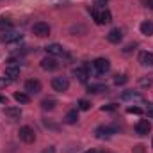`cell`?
Listing matches in <instances>:
<instances>
[{"label": "cell", "mask_w": 153, "mask_h": 153, "mask_svg": "<svg viewBox=\"0 0 153 153\" xmlns=\"http://www.w3.org/2000/svg\"><path fill=\"white\" fill-rule=\"evenodd\" d=\"M32 34L38 36V38H46L50 36V25L45 23V22H38L32 25Z\"/></svg>", "instance_id": "6da1fadb"}, {"label": "cell", "mask_w": 153, "mask_h": 153, "mask_svg": "<svg viewBox=\"0 0 153 153\" xmlns=\"http://www.w3.org/2000/svg\"><path fill=\"white\" fill-rule=\"evenodd\" d=\"M117 126L116 125H107V126H98L96 128V137L98 139H105V137H111V135H114L117 134Z\"/></svg>", "instance_id": "7a4b0ae2"}, {"label": "cell", "mask_w": 153, "mask_h": 153, "mask_svg": "<svg viewBox=\"0 0 153 153\" xmlns=\"http://www.w3.org/2000/svg\"><path fill=\"white\" fill-rule=\"evenodd\" d=\"M18 135H20V139H22L23 143H27V144H30V143L36 141V132H34L30 126H22L20 132H18Z\"/></svg>", "instance_id": "3957f363"}, {"label": "cell", "mask_w": 153, "mask_h": 153, "mask_svg": "<svg viewBox=\"0 0 153 153\" xmlns=\"http://www.w3.org/2000/svg\"><path fill=\"white\" fill-rule=\"evenodd\" d=\"M52 87H53L55 91H59V93H64V91H68V87H70V80H68L66 76H55V78L52 80Z\"/></svg>", "instance_id": "277c9868"}, {"label": "cell", "mask_w": 153, "mask_h": 153, "mask_svg": "<svg viewBox=\"0 0 153 153\" xmlns=\"http://www.w3.org/2000/svg\"><path fill=\"white\" fill-rule=\"evenodd\" d=\"M93 66H94V70H96L100 75H103V73H107V71L111 70V61L100 57V59H96V61L93 62Z\"/></svg>", "instance_id": "5b68a950"}, {"label": "cell", "mask_w": 153, "mask_h": 153, "mask_svg": "<svg viewBox=\"0 0 153 153\" xmlns=\"http://www.w3.org/2000/svg\"><path fill=\"white\" fill-rule=\"evenodd\" d=\"M25 91H27V94H38L39 91H41V82L36 80V78L27 80L25 82Z\"/></svg>", "instance_id": "8992f818"}, {"label": "cell", "mask_w": 153, "mask_h": 153, "mask_svg": "<svg viewBox=\"0 0 153 153\" xmlns=\"http://www.w3.org/2000/svg\"><path fill=\"white\" fill-rule=\"evenodd\" d=\"M135 132H137L139 135H148V134L152 132V123H150L148 119H141V121L135 125Z\"/></svg>", "instance_id": "52a82bcc"}, {"label": "cell", "mask_w": 153, "mask_h": 153, "mask_svg": "<svg viewBox=\"0 0 153 153\" xmlns=\"http://www.w3.org/2000/svg\"><path fill=\"white\" fill-rule=\"evenodd\" d=\"M41 68L46 70V71H53V70L59 68V62H57L52 55H48V57H45V59L41 61Z\"/></svg>", "instance_id": "ba28073f"}, {"label": "cell", "mask_w": 153, "mask_h": 153, "mask_svg": "<svg viewBox=\"0 0 153 153\" xmlns=\"http://www.w3.org/2000/svg\"><path fill=\"white\" fill-rule=\"evenodd\" d=\"M121 100H125V102H144L143 94L141 93H135V91H125L121 94Z\"/></svg>", "instance_id": "9c48e42d"}, {"label": "cell", "mask_w": 153, "mask_h": 153, "mask_svg": "<svg viewBox=\"0 0 153 153\" xmlns=\"http://www.w3.org/2000/svg\"><path fill=\"white\" fill-rule=\"evenodd\" d=\"M45 52L53 57V55H62V53H64V48H62L61 45H57V43H52V45L45 46Z\"/></svg>", "instance_id": "30bf717a"}, {"label": "cell", "mask_w": 153, "mask_h": 153, "mask_svg": "<svg viewBox=\"0 0 153 153\" xmlns=\"http://www.w3.org/2000/svg\"><path fill=\"white\" fill-rule=\"evenodd\" d=\"M139 62L143 66H153V53L152 52H141L139 53Z\"/></svg>", "instance_id": "8fae6325"}, {"label": "cell", "mask_w": 153, "mask_h": 153, "mask_svg": "<svg viewBox=\"0 0 153 153\" xmlns=\"http://www.w3.org/2000/svg\"><path fill=\"white\" fill-rule=\"evenodd\" d=\"M73 73H75V76L80 80V82H87V76H89V66L85 64L84 68H76Z\"/></svg>", "instance_id": "7c38bea8"}, {"label": "cell", "mask_w": 153, "mask_h": 153, "mask_svg": "<svg viewBox=\"0 0 153 153\" xmlns=\"http://www.w3.org/2000/svg\"><path fill=\"white\" fill-rule=\"evenodd\" d=\"M4 114L7 116V117H11V119H18L22 116V111H20V107H5Z\"/></svg>", "instance_id": "4fadbf2b"}, {"label": "cell", "mask_w": 153, "mask_h": 153, "mask_svg": "<svg viewBox=\"0 0 153 153\" xmlns=\"http://www.w3.org/2000/svg\"><path fill=\"white\" fill-rule=\"evenodd\" d=\"M107 39L111 41V43H114V45H117L121 39H123V34H121V30L119 29H112L109 34H107Z\"/></svg>", "instance_id": "5bb4252c"}, {"label": "cell", "mask_w": 153, "mask_h": 153, "mask_svg": "<svg viewBox=\"0 0 153 153\" xmlns=\"http://www.w3.org/2000/svg\"><path fill=\"white\" fill-rule=\"evenodd\" d=\"M20 39H22V34H18V32H5L2 36V41L4 43H16Z\"/></svg>", "instance_id": "9a60e30c"}, {"label": "cell", "mask_w": 153, "mask_h": 153, "mask_svg": "<svg viewBox=\"0 0 153 153\" xmlns=\"http://www.w3.org/2000/svg\"><path fill=\"white\" fill-rule=\"evenodd\" d=\"M5 76H7L9 80H16V78L20 76V68H16V66H7V68H5Z\"/></svg>", "instance_id": "2e32d148"}, {"label": "cell", "mask_w": 153, "mask_h": 153, "mask_svg": "<svg viewBox=\"0 0 153 153\" xmlns=\"http://www.w3.org/2000/svg\"><path fill=\"white\" fill-rule=\"evenodd\" d=\"M141 32H143L144 36H153V22H150V20L143 22V23H141Z\"/></svg>", "instance_id": "e0dca14e"}, {"label": "cell", "mask_w": 153, "mask_h": 153, "mask_svg": "<svg viewBox=\"0 0 153 153\" xmlns=\"http://www.w3.org/2000/svg\"><path fill=\"white\" fill-rule=\"evenodd\" d=\"M105 91H107V85H105V84H91V85L87 87V93H94V94L105 93Z\"/></svg>", "instance_id": "ac0fdd59"}, {"label": "cell", "mask_w": 153, "mask_h": 153, "mask_svg": "<svg viewBox=\"0 0 153 153\" xmlns=\"http://www.w3.org/2000/svg\"><path fill=\"white\" fill-rule=\"evenodd\" d=\"M55 105H57L55 98H45L41 102V109H45V111H52V109H55Z\"/></svg>", "instance_id": "d6986e66"}, {"label": "cell", "mask_w": 153, "mask_h": 153, "mask_svg": "<svg viewBox=\"0 0 153 153\" xmlns=\"http://www.w3.org/2000/svg\"><path fill=\"white\" fill-rule=\"evenodd\" d=\"M64 121H66L68 125H75L76 121H78V111H76V109L70 111V112L66 114V117H64Z\"/></svg>", "instance_id": "ffe728a7"}, {"label": "cell", "mask_w": 153, "mask_h": 153, "mask_svg": "<svg viewBox=\"0 0 153 153\" xmlns=\"http://www.w3.org/2000/svg\"><path fill=\"white\" fill-rule=\"evenodd\" d=\"M111 22H112V14H111V11H109V9L102 11V13H100V25H103V23H111Z\"/></svg>", "instance_id": "44dd1931"}, {"label": "cell", "mask_w": 153, "mask_h": 153, "mask_svg": "<svg viewBox=\"0 0 153 153\" xmlns=\"http://www.w3.org/2000/svg\"><path fill=\"white\" fill-rule=\"evenodd\" d=\"M14 100L18 103H29L30 102V96L27 93H14Z\"/></svg>", "instance_id": "7402d4cb"}, {"label": "cell", "mask_w": 153, "mask_h": 153, "mask_svg": "<svg viewBox=\"0 0 153 153\" xmlns=\"http://www.w3.org/2000/svg\"><path fill=\"white\" fill-rule=\"evenodd\" d=\"M128 82V76L126 75H116L114 76V84L116 85H123V84H126Z\"/></svg>", "instance_id": "603a6c76"}, {"label": "cell", "mask_w": 153, "mask_h": 153, "mask_svg": "<svg viewBox=\"0 0 153 153\" xmlns=\"http://www.w3.org/2000/svg\"><path fill=\"white\" fill-rule=\"evenodd\" d=\"M13 27V22L9 18H0V29H11Z\"/></svg>", "instance_id": "cb8c5ba5"}, {"label": "cell", "mask_w": 153, "mask_h": 153, "mask_svg": "<svg viewBox=\"0 0 153 153\" xmlns=\"http://www.w3.org/2000/svg\"><path fill=\"white\" fill-rule=\"evenodd\" d=\"M78 109H80V111H89V109H91V103H89L87 100H80V102H78Z\"/></svg>", "instance_id": "d4e9b609"}, {"label": "cell", "mask_w": 153, "mask_h": 153, "mask_svg": "<svg viewBox=\"0 0 153 153\" xmlns=\"http://www.w3.org/2000/svg\"><path fill=\"white\" fill-rule=\"evenodd\" d=\"M91 16H93V18H94V22L100 25V13L96 11V7H93V9H91Z\"/></svg>", "instance_id": "484cf974"}, {"label": "cell", "mask_w": 153, "mask_h": 153, "mask_svg": "<svg viewBox=\"0 0 153 153\" xmlns=\"http://www.w3.org/2000/svg\"><path fill=\"white\" fill-rule=\"evenodd\" d=\"M126 112H128V114H141L143 111H141L139 107H128V109H126Z\"/></svg>", "instance_id": "4316f807"}, {"label": "cell", "mask_w": 153, "mask_h": 153, "mask_svg": "<svg viewBox=\"0 0 153 153\" xmlns=\"http://www.w3.org/2000/svg\"><path fill=\"white\" fill-rule=\"evenodd\" d=\"M132 153H144V146H143V144H137V146L134 148V152H132Z\"/></svg>", "instance_id": "83f0119b"}, {"label": "cell", "mask_w": 153, "mask_h": 153, "mask_svg": "<svg viewBox=\"0 0 153 153\" xmlns=\"http://www.w3.org/2000/svg\"><path fill=\"white\" fill-rule=\"evenodd\" d=\"M109 0H94V7H102V5H105Z\"/></svg>", "instance_id": "f1b7e54d"}, {"label": "cell", "mask_w": 153, "mask_h": 153, "mask_svg": "<svg viewBox=\"0 0 153 153\" xmlns=\"http://www.w3.org/2000/svg\"><path fill=\"white\" fill-rule=\"evenodd\" d=\"M7 84H9V78H0V89L7 87Z\"/></svg>", "instance_id": "f546056e"}, {"label": "cell", "mask_w": 153, "mask_h": 153, "mask_svg": "<svg viewBox=\"0 0 153 153\" xmlns=\"http://www.w3.org/2000/svg\"><path fill=\"white\" fill-rule=\"evenodd\" d=\"M114 109H116L114 103H111V105H105V107H102V111H103V112H105V111H114Z\"/></svg>", "instance_id": "4dcf8cb0"}, {"label": "cell", "mask_w": 153, "mask_h": 153, "mask_svg": "<svg viewBox=\"0 0 153 153\" xmlns=\"http://www.w3.org/2000/svg\"><path fill=\"white\" fill-rule=\"evenodd\" d=\"M141 85H152V78H143L141 80Z\"/></svg>", "instance_id": "1f68e13d"}, {"label": "cell", "mask_w": 153, "mask_h": 153, "mask_svg": "<svg viewBox=\"0 0 153 153\" xmlns=\"http://www.w3.org/2000/svg\"><path fill=\"white\" fill-rule=\"evenodd\" d=\"M148 117H152L153 119V105L152 103H148Z\"/></svg>", "instance_id": "d6a6232c"}, {"label": "cell", "mask_w": 153, "mask_h": 153, "mask_svg": "<svg viewBox=\"0 0 153 153\" xmlns=\"http://www.w3.org/2000/svg\"><path fill=\"white\" fill-rule=\"evenodd\" d=\"M144 5H146L148 9H153V0H144Z\"/></svg>", "instance_id": "836d02e7"}, {"label": "cell", "mask_w": 153, "mask_h": 153, "mask_svg": "<svg viewBox=\"0 0 153 153\" xmlns=\"http://www.w3.org/2000/svg\"><path fill=\"white\" fill-rule=\"evenodd\" d=\"M41 153H55V148H53V146H50V148H46V150H43Z\"/></svg>", "instance_id": "e575fe53"}, {"label": "cell", "mask_w": 153, "mask_h": 153, "mask_svg": "<svg viewBox=\"0 0 153 153\" xmlns=\"http://www.w3.org/2000/svg\"><path fill=\"white\" fill-rule=\"evenodd\" d=\"M0 103H7V100H5V96H0Z\"/></svg>", "instance_id": "d590c367"}, {"label": "cell", "mask_w": 153, "mask_h": 153, "mask_svg": "<svg viewBox=\"0 0 153 153\" xmlns=\"http://www.w3.org/2000/svg\"><path fill=\"white\" fill-rule=\"evenodd\" d=\"M84 153H98L96 150H87V152H84Z\"/></svg>", "instance_id": "8d00e7d4"}]
</instances>
